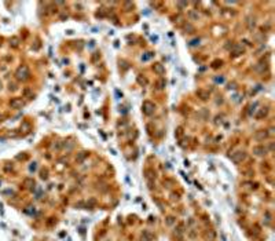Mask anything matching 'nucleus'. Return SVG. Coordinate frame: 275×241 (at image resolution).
<instances>
[{
	"label": "nucleus",
	"instance_id": "nucleus-15",
	"mask_svg": "<svg viewBox=\"0 0 275 241\" xmlns=\"http://www.w3.org/2000/svg\"><path fill=\"white\" fill-rule=\"evenodd\" d=\"M178 6H180V7H186V6H187V3H184V1H180V3H178Z\"/></svg>",
	"mask_w": 275,
	"mask_h": 241
},
{
	"label": "nucleus",
	"instance_id": "nucleus-10",
	"mask_svg": "<svg viewBox=\"0 0 275 241\" xmlns=\"http://www.w3.org/2000/svg\"><path fill=\"white\" fill-rule=\"evenodd\" d=\"M23 185L26 186V187H32V186H34V180L32 178H26L23 180Z\"/></svg>",
	"mask_w": 275,
	"mask_h": 241
},
{
	"label": "nucleus",
	"instance_id": "nucleus-16",
	"mask_svg": "<svg viewBox=\"0 0 275 241\" xmlns=\"http://www.w3.org/2000/svg\"><path fill=\"white\" fill-rule=\"evenodd\" d=\"M172 219H173V218H168V225H171L172 222H173V220H172Z\"/></svg>",
	"mask_w": 275,
	"mask_h": 241
},
{
	"label": "nucleus",
	"instance_id": "nucleus-12",
	"mask_svg": "<svg viewBox=\"0 0 275 241\" xmlns=\"http://www.w3.org/2000/svg\"><path fill=\"white\" fill-rule=\"evenodd\" d=\"M157 85H158V88L161 90V88H164V85H165V84H164V81H162V80H160V81L157 83Z\"/></svg>",
	"mask_w": 275,
	"mask_h": 241
},
{
	"label": "nucleus",
	"instance_id": "nucleus-1",
	"mask_svg": "<svg viewBox=\"0 0 275 241\" xmlns=\"http://www.w3.org/2000/svg\"><path fill=\"white\" fill-rule=\"evenodd\" d=\"M29 76H30V73H29V68H28L26 65H22V66H19V68L17 69V72H15V77H17V80H28L29 79Z\"/></svg>",
	"mask_w": 275,
	"mask_h": 241
},
{
	"label": "nucleus",
	"instance_id": "nucleus-2",
	"mask_svg": "<svg viewBox=\"0 0 275 241\" xmlns=\"http://www.w3.org/2000/svg\"><path fill=\"white\" fill-rule=\"evenodd\" d=\"M245 157H246V153L239 150V151H235L233 156H231V160H233L234 163H241L242 160H245Z\"/></svg>",
	"mask_w": 275,
	"mask_h": 241
},
{
	"label": "nucleus",
	"instance_id": "nucleus-7",
	"mask_svg": "<svg viewBox=\"0 0 275 241\" xmlns=\"http://www.w3.org/2000/svg\"><path fill=\"white\" fill-rule=\"evenodd\" d=\"M254 138H256L257 141H263V139L268 138V132H267V131H264V130L257 131V132H256V135H254Z\"/></svg>",
	"mask_w": 275,
	"mask_h": 241
},
{
	"label": "nucleus",
	"instance_id": "nucleus-17",
	"mask_svg": "<svg viewBox=\"0 0 275 241\" xmlns=\"http://www.w3.org/2000/svg\"><path fill=\"white\" fill-rule=\"evenodd\" d=\"M0 90H1V81H0Z\"/></svg>",
	"mask_w": 275,
	"mask_h": 241
},
{
	"label": "nucleus",
	"instance_id": "nucleus-9",
	"mask_svg": "<svg viewBox=\"0 0 275 241\" xmlns=\"http://www.w3.org/2000/svg\"><path fill=\"white\" fill-rule=\"evenodd\" d=\"M154 70L157 72L158 75H164V72H165L164 66H162L161 63H156V65H154Z\"/></svg>",
	"mask_w": 275,
	"mask_h": 241
},
{
	"label": "nucleus",
	"instance_id": "nucleus-5",
	"mask_svg": "<svg viewBox=\"0 0 275 241\" xmlns=\"http://www.w3.org/2000/svg\"><path fill=\"white\" fill-rule=\"evenodd\" d=\"M153 238H154V236H153V233L149 232V230H144L143 233H142V236H140V241H151Z\"/></svg>",
	"mask_w": 275,
	"mask_h": 241
},
{
	"label": "nucleus",
	"instance_id": "nucleus-3",
	"mask_svg": "<svg viewBox=\"0 0 275 241\" xmlns=\"http://www.w3.org/2000/svg\"><path fill=\"white\" fill-rule=\"evenodd\" d=\"M10 106H11V109H21L23 106V101L21 98H13L10 102Z\"/></svg>",
	"mask_w": 275,
	"mask_h": 241
},
{
	"label": "nucleus",
	"instance_id": "nucleus-11",
	"mask_svg": "<svg viewBox=\"0 0 275 241\" xmlns=\"http://www.w3.org/2000/svg\"><path fill=\"white\" fill-rule=\"evenodd\" d=\"M197 94H198V95L201 96V99H204V101L209 98V94H208V92H205V91H202V90H199V91H198V92H197Z\"/></svg>",
	"mask_w": 275,
	"mask_h": 241
},
{
	"label": "nucleus",
	"instance_id": "nucleus-14",
	"mask_svg": "<svg viewBox=\"0 0 275 241\" xmlns=\"http://www.w3.org/2000/svg\"><path fill=\"white\" fill-rule=\"evenodd\" d=\"M11 41H13V46H14V47H17V46H18V39H17V37H14Z\"/></svg>",
	"mask_w": 275,
	"mask_h": 241
},
{
	"label": "nucleus",
	"instance_id": "nucleus-13",
	"mask_svg": "<svg viewBox=\"0 0 275 241\" xmlns=\"http://www.w3.org/2000/svg\"><path fill=\"white\" fill-rule=\"evenodd\" d=\"M11 90H13V91H15V90H17V85H15V83H10V91H11Z\"/></svg>",
	"mask_w": 275,
	"mask_h": 241
},
{
	"label": "nucleus",
	"instance_id": "nucleus-8",
	"mask_svg": "<svg viewBox=\"0 0 275 241\" xmlns=\"http://www.w3.org/2000/svg\"><path fill=\"white\" fill-rule=\"evenodd\" d=\"M188 18H190L191 21H198V20H199V14L197 13V11L191 10V11L188 13Z\"/></svg>",
	"mask_w": 275,
	"mask_h": 241
},
{
	"label": "nucleus",
	"instance_id": "nucleus-6",
	"mask_svg": "<svg viewBox=\"0 0 275 241\" xmlns=\"http://www.w3.org/2000/svg\"><path fill=\"white\" fill-rule=\"evenodd\" d=\"M253 153L256 154V156H263V154H266V153H267V149H266L264 146H254V147H253Z\"/></svg>",
	"mask_w": 275,
	"mask_h": 241
},
{
	"label": "nucleus",
	"instance_id": "nucleus-4",
	"mask_svg": "<svg viewBox=\"0 0 275 241\" xmlns=\"http://www.w3.org/2000/svg\"><path fill=\"white\" fill-rule=\"evenodd\" d=\"M153 110H154V105L151 102H149V101H146V102L143 103V112L146 114H151Z\"/></svg>",
	"mask_w": 275,
	"mask_h": 241
}]
</instances>
